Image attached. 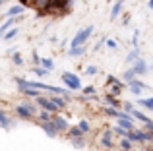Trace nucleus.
<instances>
[{
	"label": "nucleus",
	"mask_w": 153,
	"mask_h": 151,
	"mask_svg": "<svg viewBox=\"0 0 153 151\" xmlns=\"http://www.w3.org/2000/svg\"><path fill=\"white\" fill-rule=\"evenodd\" d=\"M62 81H64V85L72 91H78L79 87H82V79L76 74H70V72H62Z\"/></svg>",
	"instance_id": "f257e3e1"
},
{
	"label": "nucleus",
	"mask_w": 153,
	"mask_h": 151,
	"mask_svg": "<svg viewBox=\"0 0 153 151\" xmlns=\"http://www.w3.org/2000/svg\"><path fill=\"white\" fill-rule=\"evenodd\" d=\"M91 33H93V25L85 27V29H82L78 35H76L74 39H72V45L70 47H79V45H85V41L91 37Z\"/></svg>",
	"instance_id": "f03ea898"
},
{
	"label": "nucleus",
	"mask_w": 153,
	"mask_h": 151,
	"mask_svg": "<svg viewBox=\"0 0 153 151\" xmlns=\"http://www.w3.org/2000/svg\"><path fill=\"white\" fill-rule=\"evenodd\" d=\"M37 105L41 107V109L49 110V113H56V110H58V107H56L54 103L51 101V99H47V97H41V95L37 97Z\"/></svg>",
	"instance_id": "7ed1b4c3"
},
{
	"label": "nucleus",
	"mask_w": 153,
	"mask_h": 151,
	"mask_svg": "<svg viewBox=\"0 0 153 151\" xmlns=\"http://www.w3.org/2000/svg\"><path fill=\"white\" fill-rule=\"evenodd\" d=\"M128 85H130V91H132L134 95H138V97L142 95V91L147 87L143 81H140V79H136V78H134V79H130V81H128Z\"/></svg>",
	"instance_id": "20e7f679"
},
{
	"label": "nucleus",
	"mask_w": 153,
	"mask_h": 151,
	"mask_svg": "<svg viewBox=\"0 0 153 151\" xmlns=\"http://www.w3.org/2000/svg\"><path fill=\"white\" fill-rule=\"evenodd\" d=\"M39 126L47 132L49 138H56V134H58V130H56L54 124H52V120H43V122H39Z\"/></svg>",
	"instance_id": "39448f33"
},
{
	"label": "nucleus",
	"mask_w": 153,
	"mask_h": 151,
	"mask_svg": "<svg viewBox=\"0 0 153 151\" xmlns=\"http://www.w3.org/2000/svg\"><path fill=\"white\" fill-rule=\"evenodd\" d=\"M130 114H132L134 118H138L140 122H143V124H146L147 128H153V120H151L149 116H146V114H143L142 110H136V109H132V113H130Z\"/></svg>",
	"instance_id": "423d86ee"
},
{
	"label": "nucleus",
	"mask_w": 153,
	"mask_h": 151,
	"mask_svg": "<svg viewBox=\"0 0 153 151\" xmlns=\"http://www.w3.org/2000/svg\"><path fill=\"white\" fill-rule=\"evenodd\" d=\"M132 70H134L136 76H142L147 72V62L143 60V58H138V60H134V66H132Z\"/></svg>",
	"instance_id": "0eeeda50"
},
{
	"label": "nucleus",
	"mask_w": 153,
	"mask_h": 151,
	"mask_svg": "<svg viewBox=\"0 0 153 151\" xmlns=\"http://www.w3.org/2000/svg\"><path fill=\"white\" fill-rule=\"evenodd\" d=\"M16 114H18V116L22 118V120H29V118H33L31 110L27 109V107L23 105V103H22V105H18V107H16Z\"/></svg>",
	"instance_id": "6e6552de"
},
{
	"label": "nucleus",
	"mask_w": 153,
	"mask_h": 151,
	"mask_svg": "<svg viewBox=\"0 0 153 151\" xmlns=\"http://www.w3.org/2000/svg\"><path fill=\"white\" fill-rule=\"evenodd\" d=\"M51 120H52V124L56 126V130H58V132H66V130L70 128V126H68V122L64 120V118H60V116H52Z\"/></svg>",
	"instance_id": "1a4fd4ad"
},
{
	"label": "nucleus",
	"mask_w": 153,
	"mask_h": 151,
	"mask_svg": "<svg viewBox=\"0 0 153 151\" xmlns=\"http://www.w3.org/2000/svg\"><path fill=\"white\" fill-rule=\"evenodd\" d=\"M101 145L107 149L112 147V132L111 130H107V132H103V138H101Z\"/></svg>",
	"instance_id": "9d476101"
},
{
	"label": "nucleus",
	"mask_w": 153,
	"mask_h": 151,
	"mask_svg": "<svg viewBox=\"0 0 153 151\" xmlns=\"http://www.w3.org/2000/svg\"><path fill=\"white\" fill-rule=\"evenodd\" d=\"M118 118V126L124 130H134V122H132V118H124V116H116Z\"/></svg>",
	"instance_id": "9b49d317"
},
{
	"label": "nucleus",
	"mask_w": 153,
	"mask_h": 151,
	"mask_svg": "<svg viewBox=\"0 0 153 151\" xmlns=\"http://www.w3.org/2000/svg\"><path fill=\"white\" fill-rule=\"evenodd\" d=\"M120 12H122V0H116L112 10H111V19H116L120 16Z\"/></svg>",
	"instance_id": "f8f14e48"
},
{
	"label": "nucleus",
	"mask_w": 153,
	"mask_h": 151,
	"mask_svg": "<svg viewBox=\"0 0 153 151\" xmlns=\"http://www.w3.org/2000/svg\"><path fill=\"white\" fill-rule=\"evenodd\" d=\"M105 103H108V107H114V109H118V107H120V101L112 93H107V95H105Z\"/></svg>",
	"instance_id": "ddd939ff"
},
{
	"label": "nucleus",
	"mask_w": 153,
	"mask_h": 151,
	"mask_svg": "<svg viewBox=\"0 0 153 151\" xmlns=\"http://www.w3.org/2000/svg\"><path fill=\"white\" fill-rule=\"evenodd\" d=\"M23 12H25V8L19 4V6H14V8H10V10L6 12V18H12V16H22Z\"/></svg>",
	"instance_id": "4468645a"
},
{
	"label": "nucleus",
	"mask_w": 153,
	"mask_h": 151,
	"mask_svg": "<svg viewBox=\"0 0 153 151\" xmlns=\"http://www.w3.org/2000/svg\"><path fill=\"white\" fill-rule=\"evenodd\" d=\"M85 53V45H79V47H70V56H82Z\"/></svg>",
	"instance_id": "2eb2a0df"
},
{
	"label": "nucleus",
	"mask_w": 153,
	"mask_h": 151,
	"mask_svg": "<svg viewBox=\"0 0 153 151\" xmlns=\"http://www.w3.org/2000/svg\"><path fill=\"white\" fill-rule=\"evenodd\" d=\"M0 126H2V128H10L12 126V120L8 118V114L4 113V110H0Z\"/></svg>",
	"instance_id": "dca6fc26"
},
{
	"label": "nucleus",
	"mask_w": 153,
	"mask_h": 151,
	"mask_svg": "<svg viewBox=\"0 0 153 151\" xmlns=\"http://www.w3.org/2000/svg\"><path fill=\"white\" fill-rule=\"evenodd\" d=\"M51 101L54 103L58 109H64V107H66V99H64V95H56V97H52Z\"/></svg>",
	"instance_id": "f3484780"
},
{
	"label": "nucleus",
	"mask_w": 153,
	"mask_h": 151,
	"mask_svg": "<svg viewBox=\"0 0 153 151\" xmlns=\"http://www.w3.org/2000/svg\"><path fill=\"white\" fill-rule=\"evenodd\" d=\"M68 136L70 138H79V136H83V132L79 130V126H70V128H68Z\"/></svg>",
	"instance_id": "a211bd4d"
},
{
	"label": "nucleus",
	"mask_w": 153,
	"mask_h": 151,
	"mask_svg": "<svg viewBox=\"0 0 153 151\" xmlns=\"http://www.w3.org/2000/svg\"><path fill=\"white\" fill-rule=\"evenodd\" d=\"M138 105H142V107H146V109L153 110V97H149V99H138Z\"/></svg>",
	"instance_id": "6ab92c4d"
},
{
	"label": "nucleus",
	"mask_w": 153,
	"mask_h": 151,
	"mask_svg": "<svg viewBox=\"0 0 153 151\" xmlns=\"http://www.w3.org/2000/svg\"><path fill=\"white\" fill-rule=\"evenodd\" d=\"M120 147H122V151H132V141L128 138H122L120 140Z\"/></svg>",
	"instance_id": "aec40b11"
},
{
	"label": "nucleus",
	"mask_w": 153,
	"mask_h": 151,
	"mask_svg": "<svg viewBox=\"0 0 153 151\" xmlns=\"http://www.w3.org/2000/svg\"><path fill=\"white\" fill-rule=\"evenodd\" d=\"M138 58H140V49H136V47H134V50L128 54L126 60H128V62H134V60H138Z\"/></svg>",
	"instance_id": "412c9836"
},
{
	"label": "nucleus",
	"mask_w": 153,
	"mask_h": 151,
	"mask_svg": "<svg viewBox=\"0 0 153 151\" xmlns=\"http://www.w3.org/2000/svg\"><path fill=\"white\" fill-rule=\"evenodd\" d=\"M33 72L37 74L39 78H45V76L49 74V70H47V68H43V66H35V68H33Z\"/></svg>",
	"instance_id": "4be33fe9"
},
{
	"label": "nucleus",
	"mask_w": 153,
	"mask_h": 151,
	"mask_svg": "<svg viewBox=\"0 0 153 151\" xmlns=\"http://www.w3.org/2000/svg\"><path fill=\"white\" fill-rule=\"evenodd\" d=\"M136 78V74H134V70H126V72L122 74V81H130V79H134Z\"/></svg>",
	"instance_id": "5701e85b"
},
{
	"label": "nucleus",
	"mask_w": 153,
	"mask_h": 151,
	"mask_svg": "<svg viewBox=\"0 0 153 151\" xmlns=\"http://www.w3.org/2000/svg\"><path fill=\"white\" fill-rule=\"evenodd\" d=\"M16 35H18V29H16V27L12 29V27H10L8 31H4V35H2V37H6L8 41H10V39H14V37H16Z\"/></svg>",
	"instance_id": "b1692460"
},
{
	"label": "nucleus",
	"mask_w": 153,
	"mask_h": 151,
	"mask_svg": "<svg viewBox=\"0 0 153 151\" xmlns=\"http://www.w3.org/2000/svg\"><path fill=\"white\" fill-rule=\"evenodd\" d=\"M41 66L47 70H52V66H54V62L51 60V58H41Z\"/></svg>",
	"instance_id": "393cba45"
},
{
	"label": "nucleus",
	"mask_w": 153,
	"mask_h": 151,
	"mask_svg": "<svg viewBox=\"0 0 153 151\" xmlns=\"http://www.w3.org/2000/svg\"><path fill=\"white\" fill-rule=\"evenodd\" d=\"M51 118H52V114L49 113V110H45V109H43L41 113H39V120H41V122H43V120H51Z\"/></svg>",
	"instance_id": "a878e982"
},
{
	"label": "nucleus",
	"mask_w": 153,
	"mask_h": 151,
	"mask_svg": "<svg viewBox=\"0 0 153 151\" xmlns=\"http://www.w3.org/2000/svg\"><path fill=\"white\" fill-rule=\"evenodd\" d=\"M72 144H74L76 147H83V145H85V141H83V136H79V138H72Z\"/></svg>",
	"instance_id": "bb28decb"
},
{
	"label": "nucleus",
	"mask_w": 153,
	"mask_h": 151,
	"mask_svg": "<svg viewBox=\"0 0 153 151\" xmlns=\"http://www.w3.org/2000/svg\"><path fill=\"white\" fill-rule=\"evenodd\" d=\"M78 126H79V130H82L83 134H85V132H89V130H91V126H89V122H87V120H82Z\"/></svg>",
	"instance_id": "cd10ccee"
},
{
	"label": "nucleus",
	"mask_w": 153,
	"mask_h": 151,
	"mask_svg": "<svg viewBox=\"0 0 153 151\" xmlns=\"http://www.w3.org/2000/svg\"><path fill=\"white\" fill-rule=\"evenodd\" d=\"M105 113H107V116H118V109H114V107H107Z\"/></svg>",
	"instance_id": "c85d7f7f"
},
{
	"label": "nucleus",
	"mask_w": 153,
	"mask_h": 151,
	"mask_svg": "<svg viewBox=\"0 0 153 151\" xmlns=\"http://www.w3.org/2000/svg\"><path fill=\"white\" fill-rule=\"evenodd\" d=\"M114 132H116V134H118V136H120V138H126V134H128V130H124V128H120V126H116V128H114Z\"/></svg>",
	"instance_id": "c756f323"
},
{
	"label": "nucleus",
	"mask_w": 153,
	"mask_h": 151,
	"mask_svg": "<svg viewBox=\"0 0 153 151\" xmlns=\"http://www.w3.org/2000/svg\"><path fill=\"white\" fill-rule=\"evenodd\" d=\"M97 72H99V70L95 68V66H87V68H85V74H87V76H95Z\"/></svg>",
	"instance_id": "7c9ffc66"
},
{
	"label": "nucleus",
	"mask_w": 153,
	"mask_h": 151,
	"mask_svg": "<svg viewBox=\"0 0 153 151\" xmlns=\"http://www.w3.org/2000/svg\"><path fill=\"white\" fill-rule=\"evenodd\" d=\"M23 105H25L27 109L31 110V114H33V116H35V114H37V109H35V105H33V103H29V101H27V103H23Z\"/></svg>",
	"instance_id": "2f4dec72"
},
{
	"label": "nucleus",
	"mask_w": 153,
	"mask_h": 151,
	"mask_svg": "<svg viewBox=\"0 0 153 151\" xmlns=\"http://www.w3.org/2000/svg\"><path fill=\"white\" fill-rule=\"evenodd\" d=\"M12 58H14V64H18V66L23 64V58L19 56V54H12Z\"/></svg>",
	"instance_id": "473e14b6"
},
{
	"label": "nucleus",
	"mask_w": 153,
	"mask_h": 151,
	"mask_svg": "<svg viewBox=\"0 0 153 151\" xmlns=\"http://www.w3.org/2000/svg\"><path fill=\"white\" fill-rule=\"evenodd\" d=\"M83 93H85V95H91V97H93V95H95V87H83Z\"/></svg>",
	"instance_id": "72a5a7b5"
},
{
	"label": "nucleus",
	"mask_w": 153,
	"mask_h": 151,
	"mask_svg": "<svg viewBox=\"0 0 153 151\" xmlns=\"http://www.w3.org/2000/svg\"><path fill=\"white\" fill-rule=\"evenodd\" d=\"M143 134H146V140L147 141H153V128L149 130V132H143Z\"/></svg>",
	"instance_id": "f704fd0d"
},
{
	"label": "nucleus",
	"mask_w": 153,
	"mask_h": 151,
	"mask_svg": "<svg viewBox=\"0 0 153 151\" xmlns=\"http://www.w3.org/2000/svg\"><path fill=\"white\" fill-rule=\"evenodd\" d=\"M105 43H107V47H111V49H116V43L111 41V39H105Z\"/></svg>",
	"instance_id": "c9c22d12"
},
{
	"label": "nucleus",
	"mask_w": 153,
	"mask_h": 151,
	"mask_svg": "<svg viewBox=\"0 0 153 151\" xmlns=\"http://www.w3.org/2000/svg\"><path fill=\"white\" fill-rule=\"evenodd\" d=\"M116 81H120V79H116L114 76H107V83H116Z\"/></svg>",
	"instance_id": "e433bc0d"
},
{
	"label": "nucleus",
	"mask_w": 153,
	"mask_h": 151,
	"mask_svg": "<svg viewBox=\"0 0 153 151\" xmlns=\"http://www.w3.org/2000/svg\"><path fill=\"white\" fill-rule=\"evenodd\" d=\"M132 109H134L132 103H124V110H126V113H132Z\"/></svg>",
	"instance_id": "4c0bfd02"
},
{
	"label": "nucleus",
	"mask_w": 153,
	"mask_h": 151,
	"mask_svg": "<svg viewBox=\"0 0 153 151\" xmlns=\"http://www.w3.org/2000/svg\"><path fill=\"white\" fill-rule=\"evenodd\" d=\"M122 23H124V25H128V23H130V14H126L122 18Z\"/></svg>",
	"instance_id": "58836bf2"
},
{
	"label": "nucleus",
	"mask_w": 153,
	"mask_h": 151,
	"mask_svg": "<svg viewBox=\"0 0 153 151\" xmlns=\"http://www.w3.org/2000/svg\"><path fill=\"white\" fill-rule=\"evenodd\" d=\"M149 8H151V10H153V0H149Z\"/></svg>",
	"instance_id": "ea45409f"
},
{
	"label": "nucleus",
	"mask_w": 153,
	"mask_h": 151,
	"mask_svg": "<svg viewBox=\"0 0 153 151\" xmlns=\"http://www.w3.org/2000/svg\"><path fill=\"white\" fill-rule=\"evenodd\" d=\"M4 2H6V0H0V6H2V4H4Z\"/></svg>",
	"instance_id": "a19ab883"
}]
</instances>
